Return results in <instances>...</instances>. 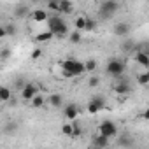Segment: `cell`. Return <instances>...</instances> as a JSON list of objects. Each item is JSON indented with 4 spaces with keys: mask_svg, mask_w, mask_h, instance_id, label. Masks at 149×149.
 I'll return each instance as SVG.
<instances>
[{
    "mask_svg": "<svg viewBox=\"0 0 149 149\" xmlns=\"http://www.w3.org/2000/svg\"><path fill=\"white\" fill-rule=\"evenodd\" d=\"M114 91H116V93H119V95H125V93H130V86H128V83H126V81H121L119 84H116V86H114Z\"/></svg>",
    "mask_w": 149,
    "mask_h": 149,
    "instance_id": "18",
    "label": "cell"
},
{
    "mask_svg": "<svg viewBox=\"0 0 149 149\" xmlns=\"http://www.w3.org/2000/svg\"><path fill=\"white\" fill-rule=\"evenodd\" d=\"M88 84H90L91 88H97V86L100 84V79H98L97 76H93V77H90V81H88Z\"/></svg>",
    "mask_w": 149,
    "mask_h": 149,
    "instance_id": "26",
    "label": "cell"
},
{
    "mask_svg": "<svg viewBox=\"0 0 149 149\" xmlns=\"http://www.w3.org/2000/svg\"><path fill=\"white\" fill-rule=\"evenodd\" d=\"M95 26H97V23H95V19H91V18H86V25H84V32H91V30H95Z\"/></svg>",
    "mask_w": 149,
    "mask_h": 149,
    "instance_id": "23",
    "label": "cell"
},
{
    "mask_svg": "<svg viewBox=\"0 0 149 149\" xmlns=\"http://www.w3.org/2000/svg\"><path fill=\"white\" fill-rule=\"evenodd\" d=\"M7 56H9V51H7V49H4V53H2V60H6Z\"/></svg>",
    "mask_w": 149,
    "mask_h": 149,
    "instance_id": "29",
    "label": "cell"
},
{
    "mask_svg": "<svg viewBox=\"0 0 149 149\" xmlns=\"http://www.w3.org/2000/svg\"><path fill=\"white\" fill-rule=\"evenodd\" d=\"M105 72L112 77H121L123 72H125V63L121 60H111L105 67Z\"/></svg>",
    "mask_w": 149,
    "mask_h": 149,
    "instance_id": "4",
    "label": "cell"
},
{
    "mask_svg": "<svg viewBox=\"0 0 149 149\" xmlns=\"http://www.w3.org/2000/svg\"><path fill=\"white\" fill-rule=\"evenodd\" d=\"M40 56H42V51H40V49H33V51H32V58H33V60H37V58H40Z\"/></svg>",
    "mask_w": 149,
    "mask_h": 149,
    "instance_id": "28",
    "label": "cell"
},
{
    "mask_svg": "<svg viewBox=\"0 0 149 149\" xmlns=\"http://www.w3.org/2000/svg\"><path fill=\"white\" fill-rule=\"evenodd\" d=\"M47 28L54 33V37L58 39H63L65 35H68V28L65 25V21L60 18V16H53L47 19Z\"/></svg>",
    "mask_w": 149,
    "mask_h": 149,
    "instance_id": "2",
    "label": "cell"
},
{
    "mask_svg": "<svg viewBox=\"0 0 149 149\" xmlns=\"http://www.w3.org/2000/svg\"><path fill=\"white\" fill-rule=\"evenodd\" d=\"M95 147H107L109 144H111V139L109 137H105V135H100V133H97L95 137H93V142H91Z\"/></svg>",
    "mask_w": 149,
    "mask_h": 149,
    "instance_id": "11",
    "label": "cell"
},
{
    "mask_svg": "<svg viewBox=\"0 0 149 149\" xmlns=\"http://www.w3.org/2000/svg\"><path fill=\"white\" fill-rule=\"evenodd\" d=\"M137 83L140 86H147L149 84V68H146L144 72H140L139 76H137Z\"/></svg>",
    "mask_w": 149,
    "mask_h": 149,
    "instance_id": "16",
    "label": "cell"
},
{
    "mask_svg": "<svg viewBox=\"0 0 149 149\" xmlns=\"http://www.w3.org/2000/svg\"><path fill=\"white\" fill-rule=\"evenodd\" d=\"M118 7H119V4L116 2V0H104V2L100 4V14L104 16V18H111L112 14H116V11H118Z\"/></svg>",
    "mask_w": 149,
    "mask_h": 149,
    "instance_id": "6",
    "label": "cell"
},
{
    "mask_svg": "<svg viewBox=\"0 0 149 149\" xmlns=\"http://www.w3.org/2000/svg\"><path fill=\"white\" fill-rule=\"evenodd\" d=\"M49 104H51L53 107H61V104H63L61 95H60V93H53V95L49 97Z\"/></svg>",
    "mask_w": 149,
    "mask_h": 149,
    "instance_id": "19",
    "label": "cell"
},
{
    "mask_svg": "<svg viewBox=\"0 0 149 149\" xmlns=\"http://www.w3.org/2000/svg\"><path fill=\"white\" fill-rule=\"evenodd\" d=\"M63 116H65V119H68V121H76L77 116H79V107H77L76 104L67 105L65 111H63Z\"/></svg>",
    "mask_w": 149,
    "mask_h": 149,
    "instance_id": "9",
    "label": "cell"
},
{
    "mask_svg": "<svg viewBox=\"0 0 149 149\" xmlns=\"http://www.w3.org/2000/svg\"><path fill=\"white\" fill-rule=\"evenodd\" d=\"M39 93H40V91H39V86H37V84H33V83H26V84L21 88V91H19L21 98H23V100H26V102H32Z\"/></svg>",
    "mask_w": 149,
    "mask_h": 149,
    "instance_id": "5",
    "label": "cell"
},
{
    "mask_svg": "<svg viewBox=\"0 0 149 149\" xmlns=\"http://www.w3.org/2000/svg\"><path fill=\"white\" fill-rule=\"evenodd\" d=\"M81 133H83V130H81V126H79V125H77L76 121H74V135H72V137H79Z\"/></svg>",
    "mask_w": 149,
    "mask_h": 149,
    "instance_id": "27",
    "label": "cell"
},
{
    "mask_svg": "<svg viewBox=\"0 0 149 149\" xmlns=\"http://www.w3.org/2000/svg\"><path fill=\"white\" fill-rule=\"evenodd\" d=\"M11 98H13V91H11V88H7V86H2V88H0V100L6 104V102H9Z\"/></svg>",
    "mask_w": 149,
    "mask_h": 149,
    "instance_id": "15",
    "label": "cell"
},
{
    "mask_svg": "<svg viewBox=\"0 0 149 149\" xmlns=\"http://www.w3.org/2000/svg\"><path fill=\"white\" fill-rule=\"evenodd\" d=\"M58 2H60V11H58V13H61V14H70V13L74 11V6H72L70 0H58Z\"/></svg>",
    "mask_w": 149,
    "mask_h": 149,
    "instance_id": "13",
    "label": "cell"
},
{
    "mask_svg": "<svg viewBox=\"0 0 149 149\" xmlns=\"http://www.w3.org/2000/svg\"><path fill=\"white\" fill-rule=\"evenodd\" d=\"M74 25H76V30H81L84 32V25H86V16H79L76 21H74Z\"/></svg>",
    "mask_w": 149,
    "mask_h": 149,
    "instance_id": "22",
    "label": "cell"
},
{
    "mask_svg": "<svg viewBox=\"0 0 149 149\" xmlns=\"http://www.w3.org/2000/svg\"><path fill=\"white\" fill-rule=\"evenodd\" d=\"M112 33H114L116 37H126V35L130 33V25L125 23V21H119V23H116V25L112 26Z\"/></svg>",
    "mask_w": 149,
    "mask_h": 149,
    "instance_id": "8",
    "label": "cell"
},
{
    "mask_svg": "<svg viewBox=\"0 0 149 149\" xmlns=\"http://www.w3.org/2000/svg\"><path fill=\"white\" fill-rule=\"evenodd\" d=\"M6 30H7V37H14V33H16L14 25H6Z\"/></svg>",
    "mask_w": 149,
    "mask_h": 149,
    "instance_id": "25",
    "label": "cell"
},
{
    "mask_svg": "<svg viewBox=\"0 0 149 149\" xmlns=\"http://www.w3.org/2000/svg\"><path fill=\"white\" fill-rule=\"evenodd\" d=\"M104 107H105V98L104 97H93L88 102V105H86V109H88L90 114H98Z\"/></svg>",
    "mask_w": 149,
    "mask_h": 149,
    "instance_id": "7",
    "label": "cell"
},
{
    "mask_svg": "<svg viewBox=\"0 0 149 149\" xmlns=\"http://www.w3.org/2000/svg\"><path fill=\"white\" fill-rule=\"evenodd\" d=\"M97 133H100V135H105V137H109V139H112V137H118V125H116L114 121H109V119H105V121H102V123L97 126Z\"/></svg>",
    "mask_w": 149,
    "mask_h": 149,
    "instance_id": "3",
    "label": "cell"
},
{
    "mask_svg": "<svg viewBox=\"0 0 149 149\" xmlns=\"http://www.w3.org/2000/svg\"><path fill=\"white\" fill-rule=\"evenodd\" d=\"M53 37H54V33H53V32L47 28L46 32H40V33L37 35V40H39V42H49Z\"/></svg>",
    "mask_w": 149,
    "mask_h": 149,
    "instance_id": "17",
    "label": "cell"
},
{
    "mask_svg": "<svg viewBox=\"0 0 149 149\" xmlns=\"http://www.w3.org/2000/svg\"><path fill=\"white\" fill-rule=\"evenodd\" d=\"M81 39H83V32H81V30H74L72 33H68V40H70L72 44L81 42Z\"/></svg>",
    "mask_w": 149,
    "mask_h": 149,
    "instance_id": "20",
    "label": "cell"
},
{
    "mask_svg": "<svg viewBox=\"0 0 149 149\" xmlns=\"http://www.w3.org/2000/svg\"><path fill=\"white\" fill-rule=\"evenodd\" d=\"M135 61H137L140 67L149 68V54H147L146 51H137V54H135Z\"/></svg>",
    "mask_w": 149,
    "mask_h": 149,
    "instance_id": "12",
    "label": "cell"
},
{
    "mask_svg": "<svg viewBox=\"0 0 149 149\" xmlns=\"http://www.w3.org/2000/svg\"><path fill=\"white\" fill-rule=\"evenodd\" d=\"M60 65H61V70H63V77H67V79L79 77V76H83V74L86 72L84 61L74 60V58H67V60H63Z\"/></svg>",
    "mask_w": 149,
    "mask_h": 149,
    "instance_id": "1",
    "label": "cell"
},
{
    "mask_svg": "<svg viewBox=\"0 0 149 149\" xmlns=\"http://www.w3.org/2000/svg\"><path fill=\"white\" fill-rule=\"evenodd\" d=\"M61 133L63 135H67V137H72L74 135V121H65L63 125H61Z\"/></svg>",
    "mask_w": 149,
    "mask_h": 149,
    "instance_id": "14",
    "label": "cell"
},
{
    "mask_svg": "<svg viewBox=\"0 0 149 149\" xmlns=\"http://www.w3.org/2000/svg\"><path fill=\"white\" fill-rule=\"evenodd\" d=\"M84 65H86V72H93V70H97V61L95 60H88V61H84Z\"/></svg>",
    "mask_w": 149,
    "mask_h": 149,
    "instance_id": "24",
    "label": "cell"
},
{
    "mask_svg": "<svg viewBox=\"0 0 149 149\" xmlns=\"http://www.w3.org/2000/svg\"><path fill=\"white\" fill-rule=\"evenodd\" d=\"M30 19L32 21H35V23H47V13H46V9H35V11H32V14H30Z\"/></svg>",
    "mask_w": 149,
    "mask_h": 149,
    "instance_id": "10",
    "label": "cell"
},
{
    "mask_svg": "<svg viewBox=\"0 0 149 149\" xmlns=\"http://www.w3.org/2000/svg\"><path fill=\"white\" fill-rule=\"evenodd\" d=\"M144 118H149V111H146V112H144Z\"/></svg>",
    "mask_w": 149,
    "mask_h": 149,
    "instance_id": "30",
    "label": "cell"
},
{
    "mask_svg": "<svg viewBox=\"0 0 149 149\" xmlns=\"http://www.w3.org/2000/svg\"><path fill=\"white\" fill-rule=\"evenodd\" d=\"M44 104H46V100H44V97L39 93L33 100H32V105H33V109H40V107H44Z\"/></svg>",
    "mask_w": 149,
    "mask_h": 149,
    "instance_id": "21",
    "label": "cell"
}]
</instances>
